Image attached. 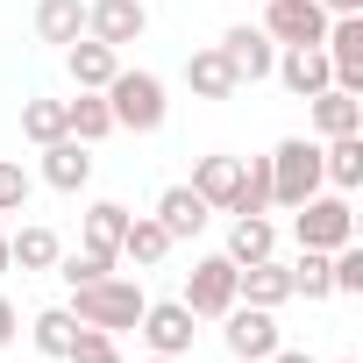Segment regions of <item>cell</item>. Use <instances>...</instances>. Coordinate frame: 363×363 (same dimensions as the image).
<instances>
[{"label":"cell","instance_id":"38","mask_svg":"<svg viewBox=\"0 0 363 363\" xmlns=\"http://www.w3.org/2000/svg\"><path fill=\"white\" fill-rule=\"evenodd\" d=\"M342 363H356V356H342Z\"/></svg>","mask_w":363,"mask_h":363},{"label":"cell","instance_id":"12","mask_svg":"<svg viewBox=\"0 0 363 363\" xmlns=\"http://www.w3.org/2000/svg\"><path fill=\"white\" fill-rule=\"evenodd\" d=\"M214 50H221V57L235 65V79H242V86L271 79V65H278V43H271V36H264L257 22H235V29H228V36H221Z\"/></svg>","mask_w":363,"mask_h":363},{"label":"cell","instance_id":"16","mask_svg":"<svg viewBox=\"0 0 363 363\" xmlns=\"http://www.w3.org/2000/svg\"><path fill=\"white\" fill-rule=\"evenodd\" d=\"M320 186H328V193H356V186H363V128L320 143Z\"/></svg>","mask_w":363,"mask_h":363},{"label":"cell","instance_id":"36","mask_svg":"<svg viewBox=\"0 0 363 363\" xmlns=\"http://www.w3.org/2000/svg\"><path fill=\"white\" fill-rule=\"evenodd\" d=\"M15 271V257H8V235H0V278H8Z\"/></svg>","mask_w":363,"mask_h":363},{"label":"cell","instance_id":"9","mask_svg":"<svg viewBox=\"0 0 363 363\" xmlns=\"http://www.w3.org/2000/svg\"><path fill=\"white\" fill-rule=\"evenodd\" d=\"M328 22H335V15L320 8V0H264V22H257V29H264L271 43H320Z\"/></svg>","mask_w":363,"mask_h":363},{"label":"cell","instance_id":"30","mask_svg":"<svg viewBox=\"0 0 363 363\" xmlns=\"http://www.w3.org/2000/svg\"><path fill=\"white\" fill-rule=\"evenodd\" d=\"M328 278H335V299H356L363 292V242L328 250Z\"/></svg>","mask_w":363,"mask_h":363},{"label":"cell","instance_id":"8","mask_svg":"<svg viewBox=\"0 0 363 363\" xmlns=\"http://www.w3.org/2000/svg\"><path fill=\"white\" fill-rule=\"evenodd\" d=\"M271 79H278L292 100H313V93H328V86H335V72H328V50H320V43H278Z\"/></svg>","mask_w":363,"mask_h":363},{"label":"cell","instance_id":"17","mask_svg":"<svg viewBox=\"0 0 363 363\" xmlns=\"http://www.w3.org/2000/svg\"><path fill=\"white\" fill-rule=\"evenodd\" d=\"M171 250H178V242L164 235V221H157V214H128V228H121V264H135V271H157Z\"/></svg>","mask_w":363,"mask_h":363},{"label":"cell","instance_id":"14","mask_svg":"<svg viewBox=\"0 0 363 363\" xmlns=\"http://www.w3.org/2000/svg\"><path fill=\"white\" fill-rule=\"evenodd\" d=\"M65 72H72V86H79V93H100V86L121 72V50H114V43H100V36H79V43H65Z\"/></svg>","mask_w":363,"mask_h":363},{"label":"cell","instance_id":"24","mask_svg":"<svg viewBox=\"0 0 363 363\" xmlns=\"http://www.w3.org/2000/svg\"><path fill=\"white\" fill-rule=\"evenodd\" d=\"M8 257H15V271H50V264L65 257V242H57L43 221H29V228H15V235H8Z\"/></svg>","mask_w":363,"mask_h":363},{"label":"cell","instance_id":"3","mask_svg":"<svg viewBox=\"0 0 363 363\" xmlns=\"http://www.w3.org/2000/svg\"><path fill=\"white\" fill-rule=\"evenodd\" d=\"M264 164H271V207H299L320 193V143L313 135H285Z\"/></svg>","mask_w":363,"mask_h":363},{"label":"cell","instance_id":"33","mask_svg":"<svg viewBox=\"0 0 363 363\" xmlns=\"http://www.w3.org/2000/svg\"><path fill=\"white\" fill-rule=\"evenodd\" d=\"M264 363H320V356H306V349H285V342H278V349H271Z\"/></svg>","mask_w":363,"mask_h":363},{"label":"cell","instance_id":"13","mask_svg":"<svg viewBox=\"0 0 363 363\" xmlns=\"http://www.w3.org/2000/svg\"><path fill=\"white\" fill-rule=\"evenodd\" d=\"M150 214L164 221V235H171V242H193V235H200V228L214 221V207H207V200H200L193 186H164Z\"/></svg>","mask_w":363,"mask_h":363},{"label":"cell","instance_id":"25","mask_svg":"<svg viewBox=\"0 0 363 363\" xmlns=\"http://www.w3.org/2000/svg\"><path fill=\"white\" fill-rule=\"evenodd\" d=\"M72 335H79V320H72V306H43V313L29 320V342H36L43 356H57V363L72 356Z\"/></svg>","mask_w":363,"mask_h":363},{"label":"cell","instance_id":"10","mask_svg":"<svg viewBox=\"0 0 363 363\" xmlns=\"http://www.w3.org/2000/svg\"><path fill=\"white\" fill-rule=\"evenodd\" d=\"M36 178L50 193H86L93 186V143H79V135H57V143H43V164H36Z\"/></svg>","mask_w":363,"mask_h":363},{"label":"cell","instance_id":"15","mask_svg":"<svg viewBox=\"0 0 363 363\" xmlns=\"http://www.w3.org/2000/svg\"><path fill=\"white\" fill-rule=\"evenodd\" d=\"M306 121H313V143H328V135H356V128H363V100L342 93V86H328V93L306 100Z\"/></svg>","mask_w":363,"mask_h":363},{"label":"cell","instance_id":"6","mask_svg":"<svg viewBox=\"0 0 363 363\" xmlns=\"http://www.w3.org/2000/svg\"><path fill=\"white\" fill-rule=\"evenodd\" d=\"M135 335H143V349H150V356H186V349H193V335H200V320H193V306H186V299H150V306H143V320H135Z\"/></svg>","mask_w":363,"mask_h":363},{"label":"cell","instance_id":"34","mask_svg":"<svg viewBox=\"0 0 363 363\" xmlns=\"http://www.w3.org/2000/svg\"><path fill=\"white\" fill-rule=\"evenodd\" d=\"M72 363H121V349L107 342V349H93V356H72Z\"/></svg>","mask_w":363,"mask_h":363},{"label":"cell","instance_id":"18","mask_svg":"<svg viewBox=\"0 0 363 363\" xmlns=\"http://www.w3.org/2000/svg\"><path fill=\"white\" fill-rule=\"evenodd\" d=\"M221 257H228V264H264V257H278V221H271V214H235Z\"/></svg>","mask_w":363,"mask_h":363},{"label":"cell","instance_id":"2","mask_svg":"<svg viewBox=\"0 0 363 363\" xmlns=\"http://www.w3.org/2000/svg\"><path fill=\"white\" fill-rule=\"evenodd\" d=\"M100 93H107V107H114V128H128V135H157V128H164V114H171L164 79H157V72H143V65H135V72L121 65Z\"/></svg>","mask_w":363,"mask_h":363},{"label":"cell","instance_id":"4","mask_svg":"<svg viewBox=\"0 0 363 363\" xmlns=\"http://www.w3.org/2000/svg\"><path fill=\"white\" fill-rule=\"evenodd\" d=\"M292 235H299V250H342V242H356V207H349V193H313V200H299L292 207Z\"/></svg>","mask_w":363,"mask_h":363},{"label":"cell","instance_id":"28","mask_svg":"<svg viewBox=\"0 0 363 363\" xmlns=\"http://www.w3.org/2000/svg\"><path fill=\"white\" fill-rule=\"evenodd\" d=\"M22 135H29L36 150L57 143V135H72V128H65V100H29V107H22Z\"/></svg>","mask_w":363,"mask_h":363},{"label":"cell","instance_id":"22","mask_svg":"<svg viewBox=\"0 0 363 363\" xmlns=\"http://www.w3.org/2000/svg\"><path fill=\"white\" fill-rule=\"evenodd\" d=\"M65 128H72L79 143H107V135H114V107H107V93H79V100H65Z\"/></svg>","mask_w":363,"mask_h":363},{"label":"cell","instance_id":"20","mask_svg":"<svg viewBox=\"0 0 363 363\" xmlns=\"http://www.w3.org/2000/svg\"><path fill=\"white\" fill-rule=\"evenodd\" d=\"M186 86H193L200 100H235V86H242V79H235V65L207 43V50H193V57H186Z\"/></svg>","mask_w":363,"mask_h":363},{"label":"cell","instance_id":"11","mask_svg":"<svg viewBox=\"0 0 363 363\" xmlns=\"http://www.w3.org/2000/svg\"><path fill=\"white\" fill-rule=\"evenodd\" d=\"M143 29H150V8H143V0H86V36L128 50V43H143Z\"/></svg>","mask_w":363,"mask_h":363},{"label":"cell","instance_id":"23","mask_svg":"<svg viewBox=\"0 0 363 363\" xmlns=\"http://www.w3.org/2000/svg\"><path fill=\"white\" fill-rule=\"evenodd\" d=\"M121 228H128V207L121 200H93L86 207V250H100V257L121 264Z\"/></svg>","mask_w":363,"mask_h":363},{"label":"cell","instance_id":"26","mask_svg":"<svg viewBox=\"0 0 363 363\" xmlns=\"http://www.w3.org/2000/svg\"><path fill=\"white\" fill-rule=\"evenodd\" d=\"M228 214H271V164L264 157H242V178H235Z\"/></svg>","mask_w":363,"mask_h":363},{"label":"cell","instance_id":"35","mask_svg":"<svg viewBox=\"0 0 363 363\" xmlns=\"http://www.w3.org/2000/svg\"><path fill=\"white\" fill-rule=\"evenodd\" d=\"M328 15H363V0H320Z\"/></svg>","mask_w":363,"mask_h":363},{"label":"cell","instance_id":"21","mask_svg":"<svg viewBox=\"0 0 363 363\" xmlns=\"http://www.w3.org/2000/svg\"><path fill=\"white\" fill-rule=\"evenodd\" d=\"M86 36V0H36V43H79Z\"/></svg>","mask_w":363,"mask_h":363},{"label":"cell","instance_id":"5","mask_svg":"<svg viewBox=\"0 0 363 363\" xmlns=\"http://www.w3.org/2000/svg\"><path fill=\"white\" fill-rule=\"evenodd\" d=\"M221 342H228L235 363H264L285 335H278V313H271V306H242V299H235V306L221 313Z\"/></svg>","mask_w":363,"mask_h":363},{"label":"cell","instance_id":"7","mask_svg":"<svg viewBox=\"0 0 363 363\" xmlns=\"http://www.w3.org/2000/svg\"><path fill=\"white\" fill-rule=\"evenodd\" d=\"M193 306V320H221L228 306H235V264L228 257H200L193 271H186V292H178Z\"/></svg>","mask_w":363,"mask_h":363},{"label":"cell","instance_id":"37","mask_svg":"<svg viewBox=\"0 0 363 363\" xmlns=\"http://www.w3.org/2000/svg\"><path fill=\"white\" fill-rule=\"evenodd\" d=\"M143 363H186V356H143Z\"/></svg>","mask_w":363,"mask_h":363},{"label":"cell","instance_id":"1","mask_svg":"<svg viewBox=\"0 0 363 363\" xmlns=\"http://www.w3.org/2000/svg\"><path fill=\"white\" fill-rule=\"evenodd\" d=\"M143 306H150V292H143L135 278H121V271H107V278H93V285H72V320L107 328V335H128V328L143 320Z\"/></svg>","mask_w":363,"mask_h":363},{"label":"cell","instance_id":"19","mask_svg":"<svg viewBox=\"0 0 363 363\" xmlns=\"http://www.w3.org/2000/svg\"><path fill=\"white\" fill-rule=\"evenodd\" d=\"M235 178H242V157L214 150V157H200V164H193V193H200L214 214H228V200H235Z\"/></svg>","mask_w":363,"mask_h":363},{"label":"cell","instance_id":"32","mask_svg":"<svg viewBox=\"0 0 363 363\" xmlns=\"http://www.w3.org/2000/svg\"><path fill=\"white\" fill-rule=\"evenodd\" d=\"M15 335H22V313H15V299H8V292H0V349H8Z\"/></svg>","mask_w":363,"mask_h":363},{"label":"cell","instance_id":"27","mask_svg":"<svg viewBox=\"0 0 363 363\" xmlns=\"http://www.w3.org/2000/svg\"><path fill=\"white\" fill-rule=\"evenodd\" d=\"M285 278H292V292H299V299H335V278H328V250H299V257L285 264Z\"/></svg>","mask_w":363,"mask_h":363},{"label":"cell","instance_id":"29","mask_svg":"<svg viewBox=\"0 0 363 363\" xmlns=\"http://www.w3.org/2000/svg\"><path fill=\"white\" fill-rule=\"evenodd\" d=\"M50 271H57V278H65V285H93V278H107V271H121V264H114V257H100V250H86V242H79V250H65V257H57V264H50Z\"/></svg>","mask_w":363,"mask_h":363},{"label":"cell","instance_id":"31","mask_svg":"<svg viewBox=\"0 0 363 363\" xmlns=\"http://www.w3.org/2000/svg\"><path fill=\"white\" fill-rule=\"evenodd\" d=\"M29 193H36V178H29V164H15V157H0V214H22V207H29Z\"/></svg>","mask_w":363,"mask_h":363}]
</instances>
